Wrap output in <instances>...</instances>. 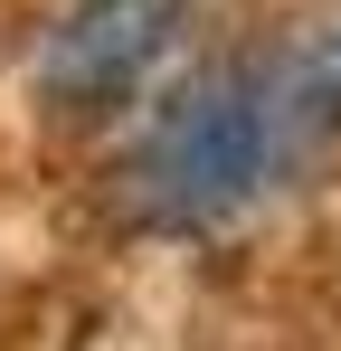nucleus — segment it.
Instances as JSON below:
<instances>
[{
  "label": "nucleus",
  "instance_id": "nucleus-3",
  "mask_svg": "<svg viewBox=\"0 0 341 351\" xmlns=\"http://www.w3.org/2000/svg\"><path fill=\"white\" fill-rule=\"evenodd\" d=\"M303 95H313L323 114H341V29H332V48L313 58V76H303Z\"/></svg>",
  "mask_w": 341,
  "mask_h": 351
},
{
  "label": "nucleus",
  "instance_id": "nucleus-2",
  "mask_svg": "<svg viewBox=\"0 0 341 351\" xmlns=\"http://www.w3.org/2000/svg\"><path fill=\"white\" fill-rule=\"evenodd\" d=\"M170 38H180V0H76L38 58V86L57 114H114L162 66Z\"/></svg>",
  "mask_w": 341,
  "mask_h": 351
},
{
  "label": "nucleus",
  "instance_id": "nucleus-1",
  "mask_svg": "<svg viewBox=\"0 0 341 351\" xmlns=\"http://www.w3.org/2000/svg\"><path fill=\"white\" fill-rule=\"evenodd\" d=\"M275 171V105L256 76H199L162 105V123L133 152V199L162 228H209L237 199H256V180Z\"/></svg>",
  "mask_w": 341,
  "mask_h": 351
}]
</instances>
